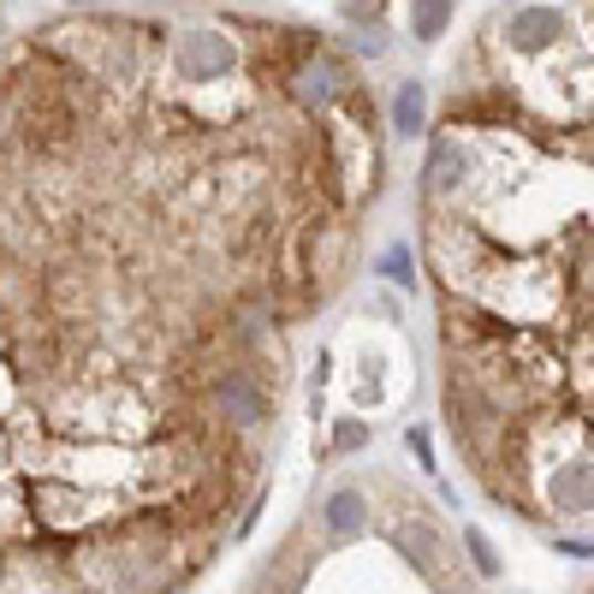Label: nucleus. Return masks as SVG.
Returning <instances> with one entry per match:
<instances>
[{
  "label": "nucleus",
  "mask_w": 594,
  "mask_h": 594,
  "mask_svg": "<svg viewBox=\"0 0 594 594\" xmlns=\"http://www.w3.org/2000/svg\"><path fill=\"white\" fill-rule=\"evenodd\" d=\"M215 410L238 428H262L268 423V387L250 368H220L215 375Z\"/></svg>",
  "instance_id": "nucleus-1"
},
{
  "label": "nucleus",
  "mask_w": 594,
  "mask_h": 594,
  "mask_svg": "<svg viewBox=\"0 0 594 594\" xmlns=\"http://www.w3.org/2000/svg\"><path fill=\"white\" fill-rule=\"evenodd\" d=\"M548 506L559 511V518H583V511H594V452H576L548 476Z\"/></svg>",
  "instance_id": "nucleus-2"
},
{
  "label": "nucleus",
  "mask_w": 594,
  "mask_h": 594,
  "mask_svg": "<svg viewBox=\"0 0 594 594\" xmlns=\"http://www.w3.org/2000/svg\"><path fill=\"white\" fill-rule=\"evenodd\" d=\"M232 66V42L215 37V30H197V37L179 42V77L185 84H202V77H220Z\"/></svg>",
  "instance_id": "nucleus-3"
},
{
  "label": "nucleus",
  "mask_w": 594,
  "mask_h": 594,
  "mask_svg": "<svg viewBox=\"0 0 594 594\" xmlns=\"http://www.w3.org/2000/svg\"><path fill=\"white\" fill-rule=\"evenodd\" d=\"M506 37H511V48H523V54H541L548 42L565 37V12L559 7H523V12H511Z\"/></svg>",
  "instance_id": "nucleus-4"
},
{
  "label": "nucleus",
  "mask_w": 594,
  "mask_h": 594,
  "mask_svg": "<svg viewBox=\"0 0 594 594\" xmlns=\"http://www.w3.org/2000/svg\"><path fill=\"white\" fill-rule=\"evenodd\" d=\"M393 548L423 571H446V541L435 535V523H398L393 529Z\"/></svg>",
  "instance_id": "nucleus-5"
},
{
  "label": "nucleus",
  "mask_w": 594,
  "mask_h": 594,
  "mask_svg": "<svg viewBox=\"0 0 594 594\" xmlns=\"http://www.w3.org/2000/svg\"><path fill=\"white\" fill-rule=\"evenodd\" d=\"M363 523H368V500H363L357 488H340L327 506H321V529H327L333 541H351Z\"/></svg>",
  "instance_id": "nucleus-6"
},
{
  "label": "nucleus",
  "mask_w": 594,
  "mask_h": 594,
  "mask_svg": "<svg viewBox=\"0 0 594 594\" xmlns=\"http://www.w3.org/2000/svg\"><path fill=\"white\" fill-rule=\"evenodd\" d=\"M446 19H452V0H410V24H416V42H435Z\"/></svg>",
  "instance_id": "nucleus-7"
},
{
  "label": "nucleus",
  "mask_w": 594,
  "mask_h": 594,
  "mask_svg": "<svg viewBox=\"0 0 594 594\" xmlns=\"http://www.w3.org/2000/svg\"><path fill=\"white\" fill-rule=\"evenodd\" d=\"M333 90H340V77H333L327 60H321V66H303V72H298V95H303V102H333Z\"/></svg>",
  "instance_id": "nucleus-8"
},
{
  "label": "nucleus",
  "mask_w": 594,
  "mask_h": 594,
  "mask_svg": "<svg viewBox=\"0 0 594 594\" xmlns=\"http://www.w3.org/2000/svg\"><path fill=\"white\" fill-rule=\"evenodd\" d=\"M458 179H463V155L452 149V143H440L435 160H428V185H435V190H452Z\"/></svg>",
  "instance_id": "nucleus-9"
},
{
  "label": "nucleus",
  "mask_w": 594,
  "mask_h": 594,
  "mask_svg": "<svg viewBox=\"0 0 594 594\" xmlns=\"http://www.w3.org/2000/svg\"><path fill=\"white\" fill-rule=\"evenodd\" d=\"M393 119H398V132H416V125H423V84H398Z\"/></svg>",
  "instance_id": "nucleus-10"
},
{
  "label": "nucleus",
  "mask_w": 594,
  "mask_h": 594,
  "mask_svg": "<svg viewBox=\"0 0 594 594\" xmlns=\"http://www.w3.org/2000/svg\"><path fill=\"white\" fill-rule=\"evenodd\" d=\"M463 541H470V553H476V571H481V576L500 571V559H493V548H488V535H481V529H470Z\"/></svg>",
  "instance_id": "nucleus-11"
},
{
  "label": "nucleus",
  "mask_w": 594,
  "mask_h": 594,
  "mask_svg": "<svg viewBox=\"0 0 594 594\" xmlns=\"http://www.w3.org/2000/svg\"><path fill=\"white\" fill-rule=\"evenodd\" d=\"M381 268H387V274H393L398 285H416V274H410V256H405V250H387V262H381Z\"/></svg>",
  "instance_id": "nucleus-12"
},
{
  "label": "nucleus",
  "mask_w": 594,
  "mask_h": 594,
  "mask_svg": "<svg viewBox=\"0 0 594 594\" xmlns=\"http://www.w3.org/2000/svg\"><path fill=\"white\" fill-rule=\"evenodd\" d=\"M363 440H368L363 423H345V428H340V452H351V446H363Z\"/></svg>",
  "instance_id": "nucleus-13"
},
{
  "label": "nucleus",
  "mask_w": 594,
  "mask_h": 594,
  "mask_svg": "<svg viewBox=\"0 0 594 594\" xmlns=\"http://www.w3.org/2000/svg\"><path fill=\"white\" fill-rule=\"evenodd\" d=\"M42 594H54V588H42Z\"/></svg>",
  "instance_id": "nucleus-14"
}]
</instances>
